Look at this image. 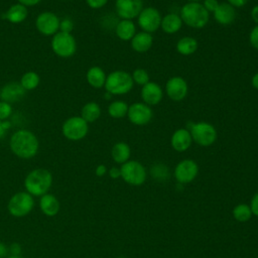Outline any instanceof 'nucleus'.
Returning <instances> with one entry per match:
<instances>
[{"mask_svg":"<svg viewBox=\"0 0 258 258\" xmlns=\"http://www.w3.org/2000/svg\"><path fill=\"white\" fill-rule=\"evenodd\" d=\"M9 144L12 152L23 159L34 157L39 147V142L35 134L26 129H20L14 132Z\"/></svg>","mask_w":258,"mask_h":258,"instance_id":"obj_1","label":"nucleus"},{"mask_svg":"<svg viewBox=\"0 0 258 258\" xmlns=\"http://www.w3.org/2000/svg\"><path fill=\"white\" fill-rule=\"evenodd\" d=\"M179 16L182 23L195 29L204 28L210 20V13L201 2H186L181 6Z\"/></svg>","mask_w":258,"mask_h":258,"instance_id":"obj_2","label":"nucleus"},{"mask_svg":"<svg viewBox=\"0 0 258 258\" xmlns=\"http://www.w3.org/2000/svg\"><path fill=\"white\" fill-rule=\"evenodd\" d=\"M51 183L52 175L45 168H36L31 170L24 180L26 191L35 197H41L47 194Z\"/></svg>","mask_w":258,"mask_h":258,"instance_id":"obj_3","label":"nucleus"},{"mask_svg":"<svg viewBox=\"0 0 258 258\" xmlns=\"http://www.w3.org/2000/svg\"><path fill=\"white\" fill-rule=\"evenodd\" d=\"M134 83L131 77V74L117 70L111 72L105 82L106 92L112 96H121L128 94L133 89Z\"/></svg>","mask_w":258,"mask_h":258,"instance_id":"obj_4","label":"nucleus"},{"mask_svg":"<svg viewBox=\"0 0 258 258\" xmlns=\"http://www.w3.org/2000/svg\"><path fill=\"white\" fill-rule=\"evenodd\" d=\"M188 130L190 132L192 142L202 147H209L213 145L218 138V132L215 126L206 121L192 123Z\"/></svg>","mask_w":258,"mask_h":258,"instance_id":"obj_5","label":"nucleus"},{"mask_svg":"<svg viewBox=\"0 0 258 258\" xmlns=\"http://www.w3.org/2000/svg\"><path fill=\"white\" fill-rule=\"evenodd\" d=\"M121 178L128 184L138 186L145 182L147 178L146 168L137 160H128L121 164Z\"/></svg>","mask_w":258,"mask_h":258,"instance_id":"obj_6","label":"nucleus"},{"mask_svg":"<svg viewBox=\"0 0 258 258\" xmlns=\"http://www.w3.org/2000/svg\"><path fill=\"white\" fill-rule=\"evenodd\" d=\"M34 206L33 198L27 191H19L11 197L7 208L10 215L16 218L24 217L29 214Z\"/></svg>","mask_w":258,"mask_h":258,"instance_id":"obj_7","label":"nucleus"},{"mask_svg":"<svg viewBox=\"0 0 258 258\" xmlns=\"http://www.w3.org/2000/svg\"><path fill=\"white\" fill-rule=\"evenodd\" d=\"M51 48L53 52L60 57H70L77 50L75 37L68 32H56L51 39Z\"/></svg>","mask_w":258,"mask_h":258,"instance_id":"obj_8","label":"nucleus"},{"mask_svg":"<svg viewBox=\"0 0 258 258\" xmlns=\"http://www.w3.org/2000/svg\"><path fill=\"white\" fill-rule=\"evenodd\" d=\"M61 132L67 139L78 141L86 137L89 132V125L81 116H74L63 122Z\"/></svg>","mask_w":258,"mask_h":258,"instance_id":"obj_9","label":"nucleus"},{"mask_svg":"<svg viewBox=\"0 0 258 258\" xmlns=\"http://www.w3.org/2000/svg\"><path fill=\"white\" fill-rule=\"evenodd\" d=\"M161 14L155 7H145L137 16V24L142 31L153 33L160 28Z\"/></svg>","mask_w":258,"mask_h":258,"instance_id":"obj_10","label":"nucleus"},{"mask_svg":"<svg viewBox=\"0 0 258 258\" xmlns=\"http://www.w3.org/2000/svg\"><path fill=\"white\" fill-rule=\"evenodd\" d=\"M127 118L133 125L144 126L152 120L153 111L147 104L143 102H135L129 105Z\"/></svg>","mask_w":258,"mask_h":258,"instance_id":"obj_11","label":"nucleus"},{"mask_svg":"<svg viewBox=\"0 0 258 258\" xmlns=\"http://www.w3.org/2000/svg\"><path fill=\"white\" fill-rule=\"evenodd\" d=\"M199 173V165L192 159H182L174 167L173 175L180 184L191 182Z\"/></svg>","mask_w":258,"mask_h":258,"instance_id":"obj_12","label":"nucleus"},{"mask_svg":"<svg viewBox=\"0 0 258 258\" xmlns=\"http://www.w3.org/2000/svg\"><path fill=\"white\" fill-rule=\"evenodd\" d=\"M188 93V85L186 81L179 76L171 77L165 84V94L173 102L182 101Z\"/></svg>","mask_w":258,"mask_h":258,"instance_id":"obj_13","label":"nucleus"},{"mask_svg":"<svg viewBox=\"0 0 258 258\" xmlns=\"http://www.w3.org/2000/svg\"><path fill=\"white\" fill-rule=\"evenodd\" d=\"M143 9V0H116L115 10L121 19L137 18Z\"/></svg>","mask_w":258,"mask_h":258,"instance_id":"obj_14","label":"nucleus"},{"mask_svg":"<svg viewBox=\"0 0 258 258\" xmlns=\"http://www.w3.org/2000/svg\"><path fill=\"white\" fill-rule=\"evenodd\" d=\"M59 18L53 12L44 11L36 17L35 26L43 35H54L59 29Z\"/></svg>","mask_w":258,"mask_h":258,"instance_id":"obj_15","label":"nucleus"},{"mask_svg":"<svg viewBox=\"0 0 258 258\" xmlns=\"http://www.w3.org/2000/svg\"><path fill=\"white\" fill-rule=\"evenodd\" d=\"M140 97L143 103L148 106H155L159 104L163 98V90L159 84L149 81L141 87Z\"/></svg>","mask_w":258,"mask_h":258,"instance_id":"obj_16","label":"nucleus"},{"mask_svg":"<svg viewBox=\"0 0 258 258\" xmlns=\"http://www.w3.org/2000/svg\"><path fill=\"white\" fill-rule=\"evenodd\" d=\"M192 144V138L187 128L176 129L170 137V145L176 152L186 151Z\"/></svg>","mask_w":258,"mask_h":258,"instance_id":"obj_17","label":"nucleus"},{"mask_svg":"<svg viewBox=\"0 0 258 258\" xmlns=\"http://www.w3.org/2000/svg\"><path fill=\"white\" fill-rule=\"evenodd\" d=\"M214 19L221 25H230L236 19V8L230 5L228 2H222L219 4L217 9L213 12Z\"/></svg>","mask_w":258,"mask_h":258,"instance_id":"obj_18","label":"nucleus"},{"mask_svg":"<svg viewBox=\"0 0 258 258\" xmlns=\"http://www.w3.org/2000/svg\"><path fill=\"white\" fill-rule=\"evenodd\" d=\"M25 95V90L20 83L11 82L4 85L0 90V99L7 103L18 102Z\"/></svg>","mask_w":258,"mask_h":258,"instance_id":"obj_19","label":"nucleus"},{"mask_svg":"<svg viewBox=\"0 0 258 258\" xmlns=\"http://www.w3.org/2000/svg\"><path fill=\"white\" fill-rule=\"evenodd\" d=\"M153 44V36L151 33L140 31L136 32L135 35L130 40V45L132 49L137 53L147 52Z\"/></svg>","mask_w":258,"mask_h":258,"instance_id":"obj_20","label":"nucleus"},{"mask_svg":"<svg viewBox=\"0 0 258 258\" xmlns=\"http://www.w3.org/2000/svg\"><path fill=\"white\" fill-rule=\"evenodd\" d=\"M182 20L179 16V14L170 12L165 14L161 18L160 28L161 30L166 34H174L178 32L182 27Z\"/></svg>","mask_w":258,"mask_h":258,"instance_id":"obj_21","label":"nucleus"},{"mask_svg":"<svg viewBox=\"0 0 258 258\" xmlns=\"http://www.w3.org/2000/svg\"><path fill=\"white\" fill-rule=\"evenodd\" d=\"M115 33L119 39L123 41H130L136 33V25L132 20L122 19L117 23Z\"/></svg>","mask_w":258,"mask_h":258,"instance_id":"obj_22","label":"nucleus"},{"mask_svg":"<svg viewBox=\"0 0 258 258\" xmlns=\"http://www.w3.org/2000/svg\"><path fill=\"white\" fill-rule=\"evenodd\" d=\"M106 78H107L106 73L101 67H98V66L91 67L86 74V79L88 84L95 89L103 88L105 86Z\"/></svg>","mask_w":258,"mask_h":258,"instance_id":"obj_23","label":"nucleus"},{"mask_svg":"<svg viewBox=\"0 0 258 258\" xmlns=\"http://www.w3.org/2000/svg\"><path fill=\"white\" fill-rule=\"evenodd\" d=\"M39 207L44 215L48 217H53L59 211V202L53 195L45 194L40 198Z\"/></svg>","mask_w":258,"mask_h":258,"instance_id":"obj_24","label":"nucleus"},{"mask_svg":"<svg viewBox=\"0 0 258 258\" xmlns=\"http://www.w3.org/2000/svg\"><path fill=\"white\" fill-rule=\"evenodd\" d=\"M111 156L116 163L123 164L129 160L131 156V148L127 143L123 141L117 142L111 149Z\"/></svg>","mask_w":258,"mask_h":258,"instance_id":"obj_25","label":"nucleus"},{"mask_svg":"<svg viewBox=\"0 0 258 258\" xmlns=\"http://www.w3.org/2000/svg\"><path fill=\"white\" fill-rule=\"evenodd\" d=\"M199 47L198 40L192 36H183L179 38L176 42L175 48L176 51L184 56H188L194 54Z\"/></svg>","mask_w":258,"mask_h":258,"instance_id":"obj_26","label":"nucleus"},{"mask_svg":"<svg viewBox=\"0 0 258 258\" xmlns=\"http://www.w3.org/2000/svg\"><path fill=\"white\" fill-rule=\"evenodd\" d=\"M27 14H28L27 8L24 5L17 3L12 5L5 12V18L11 23H20L26 19Z\"/></svg>","mask_w":258,"mask_h":258,"instance_id":"obj_27","label":"nucleus"},{"mask_svg":"<svg viewBox=\"0 0 258 258\" xmlns=\"http://www.w3.org/2000/svg\"><path fill=\"white\" fill-rule=\"evenodd\" d=\"M101 116V107L96 102H89L84 105L81 111V117L87 122H95Z\"/></svg>","mask_w":258,"mask_h":258,"instance_id":"obj_28","label":"nucleus"},{"mask_svg":"<svg viewBox=\"0 0 258 258\" xmlns=\"http://www.w3.org/2000/svg\"><path fill=\"white\" fill-rule=\"evenodd\" d=\"M129 105L121 100L113 101L108 106V114L114 119H122L127 116Z\"/></svg>","mask_w":258,"mask_h":258,"instance_id":"obj_29","label":"nucleus"},{"mask_svg":"<svg viewBox=\"0 0 258 258\" xmlns=\"http://www.w3.org/2000/svg\"><path fill=\"white\" fill-rule=\"evenodd\" d=\"M252 212L247 204H238L233 209V217L236 221L245 223L248 222L252 217Z\"/></svg>","mask_w":258,"mask_h":258,"instance_id":"obj_30","label":"nucleus"},{"mask_svg":"<svg viewBox=\"0 0 258 258\" xmlns=\"http://www.w3.org/2000/svg\"><path fill=\"white\" fill-rule=\"evenodd\" d=\"M39 82L40 78L38 74H36L35 72H27L21 77L20 85L25 91H30L34 90L39 85Z\"/></svg>","mask_w":258,"mask_h":258,"instance_id":"obj_31","label":"nucleus"},{"mask_svg":"<svg viewBox=\"0 0 258 258\" xmlns=\"http://www.w3.org/2000/svg\"><path fill=\"white\" fill-rule=\"evenodd\" d=\"M150 174L155 180H158V181L167 180L170 176L169 168L163 163L153 164L150 168Z\"/></svg>","mask_w":258,"mask_h":258,"instance_id":"obj_32","label":"nucleus"},{"mask_svg":"<svg viewBox=\"0 0 258 258\" xmlns=\"http://www.w3.org/2000/svg\"><path fill=\"white\" fill-rule=\"evenodd\" d=\"M133 83L139 86H144L145 84H147L150 81V77H149V73L142 68H137L135 69L132 74H131Z\"/></svg>","mask_w":258,"mask_h":258,"instance_id":"obj_33","label":"nucleus"},{"mask_svg":"<svg viewBox=\"0 0 258 258\" xmlns=\"http://www.w3.org/2000/svg\"><path fill=\"white\" fill-rule=\"evenodd\" d=\"M12 113V107L9 103L4 102V101H0V120H6L8 119V117H10Z\"/></svg>","mask_w":258,"mask_h":258,"instance_id":"obj_34","label":"nucleus"},{"mask_svg":"<svg viewBox=\"0 0 258 258\" xmlns=\"http://www.w3.org/2000/svg\"><path fill=\"white\" fill-rule=\"evenodd\" d=\"M249 42L251 46L258 50V25H255L249 32Z\"/></svg>","mask_w":258,"mask_h":258,"instance_id":"obj_35","label":"nucleus"},{"mask_svg":"<svg viewBox=\"0 0 258 258\" xmlns=\"http://www.w3.org/2000/svg\"><path fill=\"white\" fill-rule=\"evenodd\" d=\"M73 27H74V23L70 18H64L59 22V29L62 32L71 33V31L73 30Z\"/></svg>","mask_w":258,"mask_h":258,"instance_id":"obj_36","label":"nucleus"},{"mask_svg":"<svg viewBox=\"0 0 258 258\" xmlns=\"http://www.w3.org/2000/svg\"><path fill=\"white\" fill-rule=\"evenodd\" d=\"M202 4L209 13H213L219 6L220 2L218 0H203Z\"/></svg>","mask_w":258,"mask_h":258,"instance_id":"obj_37","label":"nucleus"},{"mask_svg":"<svg viewBox=\"0 0 258 258\" xmlns=\"http://www.w3.org/2000/svg\"><path fill=\"white\" fill-rule=\"evenodd\" d=\"M109 0H86V3L92 9H100L104 7Z\"/></svg>","mask_w":258,"mask_h":258,"instance_id":"obj_38","label":"nucleus"},{"mask_svg":"<svg viewBox=\"0 0 258 258\" xmlns=\"http://www.w3.org/2000/svg\"><path fill=\"white\" fill-rule=\"evenodd\" d=\"M249 207L251 209L252 215H254L255 217H258V191L254 194V196L252 197Z\"/></svg>","mask_w":258,"mask_h":258,"instance_id":"obj_39","label":"nucleus"},{"mask_svg":"<svg viewBox=\"0 0 258 258\" xmlns=\"http://www.w3.org/2000/svg\"><path fill=\"white\" fill-rule=\"evenodd\" d=\"M11 127V123L9 121H6V120H3L1 121L0 120V140L4 138L5 134H6V131Z\"/></svg>","mask_w":258,"mask_h":258,"instance_id":"obj_40","label":"nucleus"},{"mask_svg":"<svg viewBox=\"0 0 258 258\" xmlns=\"http://www.w3.org/2000/svg\"><path fill=\"white\" fill-rule=\"evenodd\" d=\"M249 0H227V2L235 8H241L247 4Z\"/></svg>","mask_w":258,"mask_h":258,"instance_id":"obj_41","label":"nucleus"},{"mask_svg":"<svg viewBox=\"0 0 258 258\" xmlns=\"http://www.w3.org/2000/svg\"><path fill=\"white\" fill-rule=\"evenodd\" d=\"M109 175L111 178L113 179H116L118 177H121V171H120V168L116 167V166H113L109 169Z\"/></svg>","mask_w":258,"mask_h":258,"instance_id":"obj_42","label":"nucleus"},{"mask_svg":"<svg viewBox=\"0 0 258 258\" xmlns=\"http://www.w3.org/2000/svg\"><path fill=\"white\" fill-rule=\"evenodd\" d=\"M95 173H96V175L97 176H104L106 173H107V167H106V165H104V164H100V165H98L97 167H96V169H95Z\"/></svg>","mask_w":258,"mask_h":258,"instance_id":"obj_43","label":"nucleus"},{"mask_svg":"<svg viewBox=\"0 0 258 258\" xmlns=\"http://www.w3.org/2000/svg\"><path fill=\"white\" fill-rule=\"evenodd\" d=\"M250 15H251L252 20L256 23V25H258V4H256L252 7Z\"/></svg>","mask_w":258,"mask_h":258,"instance_id":"obj_44","label":"nucleus"},{"mask_svg":"<svg viewBox=\"0 0 258 258\" xmlns=\"http://www.w3.org/2000/svg\"><path fill=\"white\" fill-rule=\"evenodd\" d=\"M41 0H18V2L22 5H24L25 7L27 6H34L36 4H38Z\"/></svg>","mask_w":258,"mask_h":258,"instance_id":"obj_45","label":"nucleus"},{"mask_svg":"<svg viewBox=\"0 0 258 258\" xmlns=\"http://www.w3.org/2000/svg\"><path fill=\"white\" fill-rule=\"evenodd\" d=\"M20 245L17 244V243H14L11 245L10 247V252L12 253V255H16V256H19V253H20Z\"/></svg>","mask_w":258,"mask_h":258,"instance_id":"obj_46","label":"nucleus"},{"mask_svg":"<svg viewBox=\"0 0 258 258\" xmlns=\"http://www.w3.org/2000/svg\"><path fill=\"white\" fill-rule=\"evenodd\" d=\"M7 254H8L7 246L4 243L0 242V258H6Z\"/></svg>","mask_w":258,"mask_h":258,"instance_id":"obj_47","label":"nucleus"},{"mask_svg":"<svg viewBox=\"0 0 258 258\" xmlns=\"http://www.w3.org/2000/svg\"><path fill=\"white\" fill-rule=\"evenodd\" d=\"M251 85L254 89H256L258 91V73L254 74L253 77L251 78Z\"/></svg>","mask_w":258,"mask_h":258,"instance_id":"obj_48","label":"nucleus"},{"mask_svg":"<svg viewBox=\"0 0 258 258\" xmlns=\"http://www.w3.org/2000/svg\"><path fill=\"white\" fill-rule=\"evenodd\" d=\"M6 258H21L20 256H16V255H11L9 257H6Z\"/></svg>","mask_w":258,"mask_h":258,"instance_id":"obj_49","label":"nucleus"},{"mask_svg":"<svg viewBox=\"0 0 258 258\" xmlns=\"http://www.w3.org/2000/svg\"><path fill=\"white\" fill-rule=\"evenodd\" d=\"M203 0H187V2H201Z\"/></svg>","mask_w":258,"mask_h":258,"instance_id":"obj_50","label":"nucleus"},{"mask_svg":"<svg viewBox=\"0 0 258 258\" xmlns=\"http://www.w3.org/2000/svg\"><path fill=\"white\" fill-rule=\"evenodd\" d=\"M257 258H258V256H257Z\"/></svg>","mask_w":258,"mask_h":258,"instance_id":"obj_51","label":"nucleus"}]
</instances>
